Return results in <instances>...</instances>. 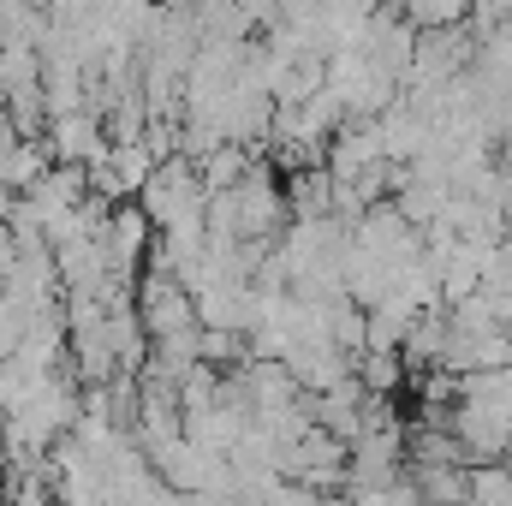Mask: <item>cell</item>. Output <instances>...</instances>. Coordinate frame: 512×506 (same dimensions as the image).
I'll return each instance as SVG.
<instances>
[{
	"instance_id": "cell-1",
	"label": "cell",
	"mask_w": 512,
	"mask_h": 506,
	"mask_svg": "<svg viewBox=\"0 0 512 506\" xmlns=\"http://www.w3.org/2000/svg\"><path fill=\"white\" fill-rule=\"evenodd\" d=\"M352 376H364V393H393L399 387V358L393 352H370L364 364H352Z\"/></svg>"
},
{
	"instance_id": "cell-2",
	"label": "cell",
	"mask_w": 512,
	"mask_h": 506,
	"mask_svg": "<svg viewBox=\"0 0 512 506\" xmlns=\"http://www.w3.org/2000/svg\"><path fill=\"white\" fill-rule=\"evenodd\" d=\"M239 167H245V149H215V155L203 161V191H227V185H239Z\"/></svg>"
},
{
	"instance_id": "cell-3",
	"label": "cell",
	"mask_w": 512,
	"mask_h": 506,
	"mask_svg": "<svg viewBox=\"0 0 512 506\" xmlns=\"http://www.w3.org/2000/svg\"><path fill=\"white\" fill-rule=\"evenodd\" d=\"M0 179H6V185H36V179H42V149L0 155Z\"/></svg>"
},
{
	"instance_id": "cell-4",
	"label": "cell",
	"mask_w": 512,
	"mask_h": 506,
	"mask_svg": "<svg viewBox=\"0 0 512 506\" xmlns=\"http://www.w3.org/2000/svg\"><path fill=\"white\" fill-rule=\"evenodd\" d=\"M471 292H477V262L459 256V262L447 268V298H471Z\"/></svg>"
}]
</instances>
